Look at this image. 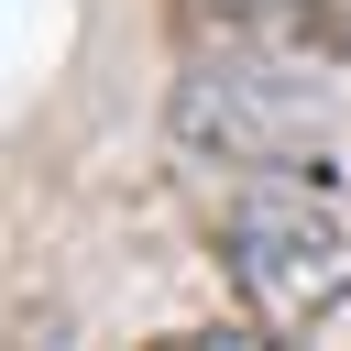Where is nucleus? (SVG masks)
I'll return each mask as SVG.
<instances>
[{"label":"nucleus","mask_w":351,"mask_h":351,"mask_svg":"<svg viewBox=\"0 0 351 351\" xmlns=\"http://www.w3.org/2000/svg\"><path fill=\"white\" fill-rule=\"evenodd\" d=\"M219 263H230V296L241 318L263 329H318L351 307V219L329 186H307L296 165H263L230 219H219Z\"/></svg>","instance_id":"obj_1"}]
</instances>
